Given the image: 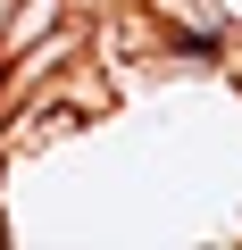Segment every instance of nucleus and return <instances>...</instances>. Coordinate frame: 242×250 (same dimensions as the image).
<instances>
[{
  "instance_id": "2",
  "label": "nucleus",
  "mask_w": 242,
  "mask_h": 250,
  "mask_svg": "<svg viewBox=\"0 0 242 250\" xmlns=\"http://www.w3.org/2000/svg\"><path fill=\"white\" fill-rule=\"evenodd\" d=\"M200 9L217 17V34H225V42H242V0H200Z\"/></svg>"
},
{
  "instance_id": "1",
  "label": "nucleus",
  "mask_w": 242,
  "mask_h": 250,
  "mask_svg": "<svg viewBox=\"0 0 242 250\" xmlns=\"http://www.w3.org/2000/svg\"><path fill=\"white\" fill-rule=\"evenodd\" d=\"M17 17H25V0H0V67L17 59Z\"/></svg>"
}]
</instances>
